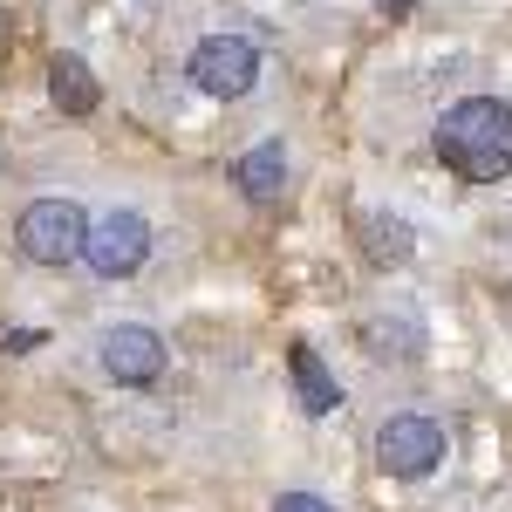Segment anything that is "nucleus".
<instances>
[{"label":"nucleus","mask_w":512,"mask_h":512,"mask_svg":"<svg viewBox=\"0 0 512 512\" xmlns=\"http://www.w3.org/2000/svg\"><path fill=\"white\" fill-rule=\"evenodd\" d=\"M437 158L465 185H499L512 178V110L499 96H465L437 123Z\"/></svg>","instance_id":"nucleus-1"},{"label":"nucleus","mask_w":512,"mask_h":512,"mask_svg":"<svg viewBox=\"0 0 512 512\" xmlns=\"http://www.w3.org/2000/svg\"><path fill=\"white\" fill-rule=\"evenodd\" d=\"M14 239H21V253L35 267H69V260H82V246H89V219H82L69 198H35L21 212Z\"/></svg>","instance_id":"nucleus-2"},{"label":"nucleus","mask_w":512,"mask_h":512,"mask_svg":"<svg viewBox=\"0 0 512 512\" xmlns=\"http://www.w3.org/2000/svg\"><path fill=\"white\" fill-rule=\"evenodd\" d=\"M253 76H260V48H253L246 35H205L192 48V82L205 89V96H219V103L246 96Z\"/></svg>","instance_id":"nucleus-3"},{"label":"nucleus","mask_w":512,"mask_h":512,"mask_svg":"<svg viewBox=\"0 0 512 512\" xmlns=\"http://www.w3.org/2000/svg\"><path fill=\"white\" fill-rule=\"evenodd\" d=\"M376 465L390 478H431L444 465V431L431 417H390L376 431Z\"/></svg>","instance_id":"nucleus-4"},{"label":"nucleus","mask_w":512,"mask_h":512,"mask_svg":"<svg viewBox=\"0 0 512 512\" xmlns=\"http://www.w3.org/2000/svg\"><path fill=\"white\" fill-rule=\"evenodd\" d=\"M144 253H151V226H144L137 212H103V219L89 226V246H82V260H89L103 280L137 274Z\"/></svg>","instance_id":"nucleus-5"},{"label":"nucleus","mask_w":512,"mask_h":512,"mask_svg":"<svg viewBox=\"0 0 512 512\" xmlns=\"http://www.w3.org/2000/svg\"><path fill=\"white\" fill-rule=\"evenodd\" d=\"M103 369L117 376V383H158L164 376V342L151 328H137V321H123L103 335Z\"/></svg>","instance_id":"nucleus-6"},{"label":"nucleus","mask_w":512,"mask_h":512,"mask_svg":"<svg viewBox=\"0 0 512 512\" xmlns=\"http://www.w3.org/2000/svg\"><path fill=\"white\" fill-rule=\"evenodd\" d=\"M233 178L253 205H280V192H287V158H280V144H253V151L233 164Z\"/></svg>","instance_id":"nucleus-7"},{"label":"nucleus","mask_w":512,"mask_h":512,"mask_svg":"<svg viewBox=\"0 0 512 512\" xmlns=\"http://www.w3.org/2000/svg\"><path fill=\"white\" fill-rule=\"evenodd\" d=\"M48 96H55V110L62 117H89L96 110V76H89V62L82 55H55V69H48Z\"/></svg>","instance_id":"nucleus-8"},{"label":"nucleus","mask_w":512,"mask_h":512,"mask_svg":"<svg viewBox=\"0 0 512 512\" xmlns=\"http://www.w3.org/2000/svg\"><path fill=\"white\" fill-rule=\"evenodd\" d=\"M287 369H294V390H301V410H308V417H328V410L342 403V383L328 376V362H321L308 342L287 355Z\"/></svg>","instance_id":"nucleus-9"},{"label":"nucleus","mask_w":512,"mask_h":512,"mask_svg":"<svg viewBox=\"0 0 512 512\" xmlns=\"http://www.w3.org/2000/svg\"><path fill=\"white\" fill-rule=\"evenodd\" d=\"M362 253H369L376 267H403V260H410V226L369 212V219H362Z\"/></svg>","instance_id":"nucleus-10"},{"label":"nucleus","mask_w":512,"mask_h":512,"mask_svg":"<svg viewBox=\"0 0 512 512\" xmlns=\"http://www.w3.org/2000/svg\"><path fill=\"white\" fill-rule=\"evenodd\" d=\"M274 512H335V506H328V499H315V492H280Z\"/></svg>","instance_id":"nucleus-11"},{"label":"nucleus","mask_w":512,"mask_h":512,"mask_svg":"<svg viewBox=\"0 0 512 512\" xmlns=\"http://www.w3.org/2000/svg\"><path fill=\"white\" fill-rule=\"evenodd\" d=\"M35 342H41L35 328H14V335H0V349H7V355H28V349H35Z\"/></svg>","instance_id":"nucleus-12"},{"label":"nucleus","mask_w":512,"mask_h":512,"mask_svg":"<svg viewBox=\"0 0 512 512\" xmlns=\"http://www.w3.org/2000/svg\"><path fill=\"white\" fill-rule=\"evenodd\" d=\"M376 7H390V14H410V7H417V0H376Z\"/></svg>","instance_id":"nucleus-13"}]
</instances>
